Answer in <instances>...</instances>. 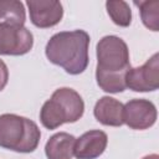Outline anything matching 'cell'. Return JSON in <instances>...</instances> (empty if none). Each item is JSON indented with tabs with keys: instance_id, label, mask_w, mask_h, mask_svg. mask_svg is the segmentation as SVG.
Returning <instances> with one entry per match:
<instances>
[{
	"instance_id": "ba28073f",
	"label": "cell",
	"mask_w": 159,
	"mask_h": 159,
	"mask_svg": "<svg viewBox=\"0 0 159 159\" xmlns=\"http://www.w3.org/2000/svg\"><path fill=\"white\" fill-rule=\"evenodd\" d=\"M30 12L31 22L41 29L57 25L63 15V9L60 1L52 0H29L26 2Z\"/></svg>"
},
{
	"instance_id": "4fadbf2b",
	"label": "cell",
	"mask_w": 159,
	"mask_h": 159,
	"mask_svg": "<svg viewBox=\"0 0 159 159\" xmlns=\"http://www.w3.org/2000/svg\"><path fill=\"white\" fill-rule=\"evenodd\" d=\"M140 10V17L145 27L152 31L159 30V1H135L134 2Z\"/></svg>"
},
{
	"instance_id": "8fae6325",
	"label": "cell",
	"mask_w": 159,
	"mask_h": 159,
	"mask_svg": "<svg viewBox=\"0 0 159 159\" xmlns=\"http://www.w3.org/2000/svg\"><path fill=\"white\" fill-rule=\"evenodd\" d=\"M76 138L68 133L61 132L52 135L45 147L47 159H71L73 157Z\"/></svg>"
},
{
	"instance_id": "9a60e30c",
	"label": "cell",
	"mask_w": 159,
	"mask_h": 159,
	"mask_svg": "<svg viewBox=\"0 0 159 159\" xmlns=\"http://www.w3.org/2000/svg\"><path fill=\"white\" fill-rule=\"evenodd\" d=\"M9 80V71L2 60H0V91H2Z\"/></svg>"
},
{
	"instance_id": "277c9868",
	"label": "cell",
	"mask_w": 159,
	"mask_h": 159,
	"mask_svg": "<svg viewBox=\"0 0 159 159\" xmlns=\"http://www.w3.org/2000/svg\"><path fill=\"white\" fill-rule=\"evenodd\" d=\"M97 68L102 73H125L130 67L127 43L117 36H104L97 43Z\"/></svg>"
},
{
	"instance_id": "3957f363",
	"label": "cell",
	"mask_w": 159,
	"mask_h": 159,
	"mask_svg": "<svg viewBox=\"0 0 159 159\" xmlns=\"http://www.w3.org/2000/svg\"><path fill=\"white\" fill-rule=\"evenodd\" d=\"M40 129L35 122L16 114L0 116V147L20 153L34 152L40 142Z\"/></svg>"
},
{
	"instance_id": "7a4b0ae2",
	"label": "cell",
	"mask_w": 159,
	"mask_h": 159,
	"mask_svg": "<svg viewBox=\"0 0 159 159\" xmlns=\"http://www.w3.org/2000/svg\"><path fill=\"white\" fill-rule=\"evenodd\" d=\"M84 111L81 96L72 88H58L46 101L40 112V120L47 129H55L63 123L77 122Z\"/></svg>"
},
{
	"instance_id": "5bb4252c",
	"label": "cell",
	"mask_w": 159,
	"mask_h": 159,
	"mask_svg": "<svg viewBox=\"0 0 159 159\" xmlns=\"http://www.w3.org/2000/svg\"><path fill=\"white\" fill-rule=\"evenodd\" d=\"M106 7H107V12L109 17L116 25L122 26V27L129 26L132 21V11H130L129 5L125 1H122V0L107 1Z\"/></svg>"
},
{
	"instance_id": "5b68a950",
	"label": "cell",
	"mask_w": 159,
	"mask_h": 159,
	"mask_svg": "<svg viewBox=\"0 0 159 159\" xmlns=\"http://www.w3.org/2000/svg\"><path fill=\"white\" fill-rule=\"evenodd\" d=\"M159 55L154 53L143 66L129 67L125 73V87L135 92L155 91L159 87Z\"/></svg>"
},
{
	"instance_id": "52a82bcc",
	"label": "cell",
	"mask_w": 159,
	"mask_h": 159,
	"mask_svg": "<svg viewBox=\"0 0 159 159\" xmlns=\"http://www.w3.org/2000/svg\"><path fill=\"white\" fill-rule=\"evenodd\" d=\"M123 119L129 128L143 130L155 123L157 108L150 101L132 99L123 108Z\"/></svg>"
},
{
	"instance_id": "30bf717a",
	"label": "cell",
	"mask_w": 159,
	"mask_h": 159,
	"mask_svg": "<svg viewBox=\"0 0 159 159\" xmlns=\"http://www.w3.org/2000/svg\"><path fill=\"white\" fill-rule=\"evenodd\" d=\"M123 108L124 106L119 101L106 96L97 101L93 113L99 123L111 127H120L124 124Z\"/></svg>"
},
{
	"instance_id": "8992f818",
	"label": "cell",
	"mask_w": 159,
	"mask_h": 159,
	"mask_svg": "<svg viewBox=\"0 0 159 159\" xmlns=\"http://www.w3.org/2000/svg\"><path fill=\"white\" fill-rule=\"evenodd\" d=\"M34 45L32 34L26 27H10L0 25V55L21 56Z\"/></svg>"
},
{
	"instance_id": "2e32d148",
	"label": "cell",
	"mask_w": 159,
	"mask_h": 159,
	"mask_svg": "<svg viewBox=\"0 0 159 159\" xmlns=\"http://www.w3.org/2000/svg\"><path fill=\"white\" fill-rule=\"evenodd\" d=\"M143 159H159V157H158L157 154H150V155H147V157H144Z\"/></svg>"
},
{
	"instance_id": "9c48e42d",
	"label": "cell",
	"mask_w": 159,
	"mask_h": 159,
	"mask_svg": "<svg viewBox=\"0 0 159 159\" xmlns=\"http://www.w3.org/2000/svg\"><path fill=\"white\" fill-rule=\"evenodd\" d=\"M107 134L102 130H88L76 139L73 155L77 159H96L106 149Z\"/></svg>"
},
{
	"instance_id": "6da1fadb",
	"label": "cell",
	"mask_w": 159,
	"mask_h": 159,
	"mask_svg": "<svg viewBox=\"0 0 159 159\" xmlns=\"http://www.w3.org/2000/svg\"><path fill=\"white\" fill-rule=\"evenodd\" d=\"M89 35L83 30L62 31L53 35L45 48L46 57L70 75H80L88 66Z\"/></svg>"
},
{
	"instance_id": "7c38bea8",
	"label": "cell",
	"mask_w": 159,
	"mask_h": 159,
	"mask_svg": "<svg viewBox=\"0 0 159 159\" xmlns=\"http://www.w3.org/2000/svg\"><path fill=\"white\" fill-rule=\"evenodd\" d=\"M26 19L24 4L17 0H0V25L24 27Z\"/></svg>"
}]
</instances>
